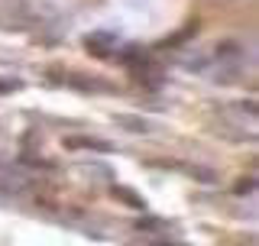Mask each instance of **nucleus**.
Wrapping results in <instances>:
<instances>
[{"label":"nucleus","mask_w":259,"mask_h":246,"mask_svg":"<svg viewBox=\"0 0 259 246\" xmlns=\"http://www.w3.org/2000/svg\"><path fill=\"white\" fill-rule=\"evenodd\" d=\"M159 246H162V243H159Z\"/></svg>","instance_id":"5"},{"label":"nucleus","mask_w":259,"mask_h":246,"mask_svg":"<svg viewBox=\"0 0 259 246\" xmlns=\"http://www.w3.org/2000/svg\"><path fill=\"white\" fill-rule=\"evenodd\" d=\"M65 146H68V149H81V146H84V149H110V143H101V139H84V136H68V139H65Z\"/></svg>","instance_id":"1"},{"label":"nucleus","mask_w":259,"mask_h":246,"mask_svg":"<svg viewBox=\"0 0 259 246\" xmlns=\"http://www.w3.org/2000/svg\"><path fill=\"white\" fill-rule=\"evenodd\" d=\"M113 198H120V201H126V204H133V208H140V211H143V198H140V194H133V191L113 188Z\"/></svg>","instance_id":"2"},{"label":"nucleus","mask_w":259,"mask_h":246,"mask_svg":"<svg viewBox=\"0 0 259 246\" xmlns=\"http://www.w3.org/2000/svg\"><path fill=\"white\" fill-rule=\"evenodd\" d=\"M253 188H256V178H240L233 191H237V194H249V191H253Z\"/></svg>","instance_id":"4"},{"label":"nucleus","mask_w":259,"mask_h":246,"mask_svg":"<svg viewBox=\"0 0 259 246\" xmlns=\"http://www.w3.org/2000/svg\"><path fill=\"white\" fill-rule=\"evenodd\" d=\"M117 123H120V127H130V130H140V133H146V130H149L143 120H136V117H117Z\"/></svg>","instance_id":"3"}]
</instances>
